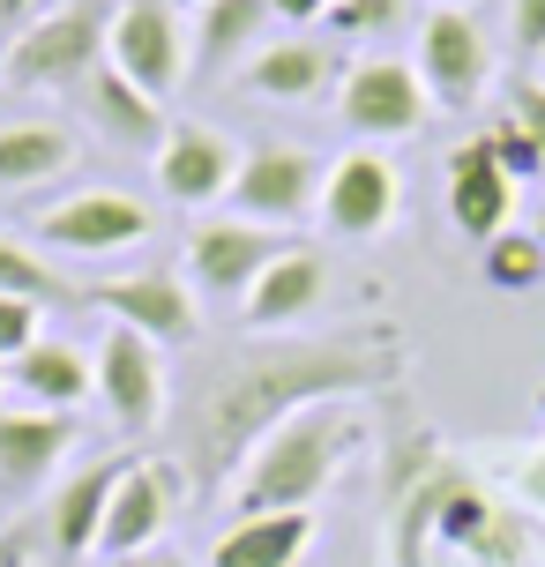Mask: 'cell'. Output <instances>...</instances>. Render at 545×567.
Wrapping results in <instances>:
<instances>
[{
    "label": "cell",
    "mask_w": 545,
    "mask_h": 567,
    "mask_svg": "<svg viewBox=\"0 0 545 567\" xmlns=\"http://www.w3.org/2000/svg\"><path fill=\"white\" fill-rule=\"evenodd\" d=\"M0 381H8V367H0Z\"/></svg>",
    "instance_id": "cell-39"
},
{
    "label": "cell",
    "mask_w": 545,
    "mask_h": 567,
    "mask_svg": "<svg viewBox=\"0 0 545 567\" xmlns=\"http://www.w3.org/2000/svg\"><path fill=\"white\" fill-rule=\"evenodd\" d=\"M329 8H337V0H329Z\"/></svg>",
    "instance_id": "cell-41"
},
{
    "label": "cell",
    "mask_w": 545,
    "mask_h": 567,
    "mask_svg": "<svg viewBox=\"0 0 545 567\" xmlns=\"http://www.w3.org/2000/svg\"><path fill=\"white\" fill-rule=\"evenodd\" d=\"M359 449V411L351 403H307L291 411L269 441H261L239 478H232V515H285V508H315L337 485L345 455Z\"/></svg>",
    "instance_id": "cell-2"
},
{
    "label": "cell",
    "mask_w": 545,
    "mask_h": 567,
    "mask_svg": "<svg viewBox=\"0 0 545 567\" xmlns=\"http://www.w3.org/2000/svg\"><path fill=\"white\" fill-rule=\"evenodd\" d=\"M120 75L135 90H150L157 105L187 83V30H179V8L173 0H127L113 8V45H105Z\"/></svg>",
    "instance_id": "cell-13"
},
{
    "label": "cell",
    "mask_w": 545,
    "mask_h": 567,
    "mask_svg": "<svg viewBox=\"0 0 545 567\" xmlns=\"http://www.w3.org/2000/svg\"><path fill=\"white\" fill-rule=\"evenodd\" d=\"M315 553V508L285 515H232V530L217 538L209 567H299Z\"/></svg>",
    "instance_id": "cell-23"
},
{
    "label": "cell",
    "mask_w": 545,
    "mask_h": 567,
    "mask_svg": "<svg viewBox=\"0 0 545 567\" xmlns=\"http://www.w3.org/2000/svg\"><path fill=\"white\" fill-rule=\"evenodd\" d=\"M538 567H545V538H538Z\"/></svg>",
    "instance_id": "cell-37"
},
{
    "label": "cell",
    "mask_w": 545,
    "mask_h": 567,
    "mask_svg": "<svg viewBox=\"0 0 545 567\" xmlns=\"http://www.w3.org/2000/svg\"><path fill=\"white\" fill-rule=\"evenodd\" d=\"M232 83L255 90V97H277V105H299V97H315V90L329 83V53L307 45V38H277V45H261Z\"/></svg>",
    "instance_id": "cell-25"
},
{
    "label": "cell",
    "mask_w": 545,
    "mask_h": 567,
    "mask_svg": "<svg viewBox=\"0 0 545 567\" xmlns=\"http://www.w3.org/2000/svg\"><path fill=\"white\" fill-rule=\"evenodd\" d=\"M321 23H329V30H345V38H367V30L403 23V0H337V8H329Z\"/></svg>",
    "instance_id": "cell-29"
},
{
    "label": "cell",
    "mask_w": 545,
    "mask_h": 567,
    "mask_svg": "<svg viewBox=\"0 0 545 567\" xmlns=\"http://www.w3.org/2000/svg\"><path fill=\"white\" fill-rule=\"evenodd\" d=\"M321 291H329V261L315 247H285L239 299V321H247V337H285L321 307Z\"/></svg>",
    "instance_id": "cell-19"
},
{
    "label": "cell",
    "mask_w": 545,
    "mask_h": 567,
    "mask_svg": "<svg viewBox=\"0 0 545 567\" xmlns=\"http://www.w3.org/2000/svg\"><path fill=\"white\" fill-rule=\"evenodd\" d=\"M0 299H30V307H83V284H68L45 255H30L23 239L0 231Z\"/></svg>",
    "instance_id": "cell-26"
},
{
    "label": "cell",
    "mask_w": 545,
    "mask_h": 567,
    "mask_svg": "<svg viewBox=\"0 0 545 567\" xmlns=\"http://www.w3.org/2000/svg\"><path fill=\"white\" fill-rule=\"evenodd\" d=\"M90 367H97V403L113 411L120 433H157L165 425V359H157V343L135 337V329H105V343L90 351Z\"/></svg>",
    "instance_id": "cell-14"
},
{
    "label": "cell",
    "mask_w": 545,
    "mask_h": 567,
    "mask_svg": "<svg viewBox=\"0 0 545 567\" xmlns=\"http://www.w3.org/2000/svg\"><path fill=\"white\" fill-rule=\"evenodd\" d=\"M411 68H419V83H426L433 105L471 113L493 83V45L463 8H433L426 23H419V60H411Z\"/></svg>",
    "instance_id": "cell-12"
},
{
    "label": "cell",
    "mask_w": 545,
    "mask_h": 567,
    "mask_svg": "<svg viewBox=\"0 0 545 567\" xmlns=\"http://www.w3.org/2000/svg\"><path fill=\"white\" fill-rule=\"evenodd\" d=\"M179 493H187V478H179L173 463H127L113 485V501H105V530H97V553L105 560H135V553H150L157 545V530H165V515L179 508Z\"/></svg>",
    "instance_id": "cell-16"
},
{
    "label": "cell",
    "mask_w": 545,
    "mask_h": 567,
    "mask_svg": "<svg viewBox=\"0 0 545 567\" xmlns=\"http://www.w3.org/2000/svg\"><path fill=\"white\" fill-rule=\"evenodd\" d=\"M321 172L307 150H291V142H261L239 157V179H232V217H247V225H269V231H291L307 225V209L321 202Z\"/></svg>",
    "instance_id": "cell-8"
},
{
    "label": "cell",
    "mask_w": 545,
    "mask_h": 567,
    "mask_svg": "<svg viewBox=\"0 0 545 567\" xmlns=\"http://www.w3.org/2000/svg\"><path fill=\"white\" fill-rule=\"evenodd\" d=\"M269 16H277V23H321L329 0H269Z\"/></svg>",
    "instance_id": "cell-35"
},
{
    "label": "cell",
    "mask_w": 545,
    "mask_h": 567,
    "mask_svg": "<svg viewBox=\"0 0 545 567\" xmlns=\"http://www.w3.org/2000/svg\"><path fill=\"white\" fill-rule=\"evenodd\" d=\"M120 471H127L120 455H105V463L75 471V478H68L53 501H45V515H30L23 530H8V538H0V567L83 560V553H97V530H105V501H113Z\"/></svg>",
    "instance_id": "cell-4"
},
{
    "label": "cell",
    "mask_w": 545,
    "mask_h": 567,
    "mask_svg": "<svg viewBox=\"0 0 545 567\" xmlns=\"http://www.w3.org/2000/svg\"><path fill=\"white\" fill-rule=\"evenodd\" d=\"M508 23H516V53H545V0H516Z\"/></svg>",
    "instance_id": "cell-32"
},
{
    "label": "cell",
    "mask_w": 545,
    "mask_h": 567,
    "mask_svg": "<svg viewBox=\"0 0 545 567\" xmlns=\"http://www.w3.org/2000/svg\"><path fill=\"white\" fill-rule=\"evenodd\" d=\"M30 231H38L53 255L105 261V255H127V247H143V239H150V209L135 195H113V187H83V195L38 209V225H30Z\"/></svg>",
    "instance_id": "cell-10"
},
{
    "label": "cell",
    "mask_w": 545,
    "mask_h": 567,
    "mask_svg": "<svg viewBox=\"0 0 545 567\" xmlns=\"http://www.w3.org/2000/svg\"><path fill=\"white\" fill-rule=\"evenodd\" d=\"M538 239H545V225H538Z\"/></svg>",
    "instance_id": "cell-40"
},
{
    "label": "cell",
    "mask_w": 545,
    "mask_h": 567,
    "mask_svg": "<svg viewBox=\"0 0 545 567\" xmlns=\"http://www.w3.org/2000/svg\"><path fill=\"white\" fill-rule=\"evenodd\" d=\"M75 97H83V113L97 120V135L113 142V150H150V157H157V142H165V127H173V120H165V105H157L150 90L127 83L113 60H105V68L75 90Z\"/></svg>",
    "instance_id": "cell-20"
},
{
    "label": "cell",
    "mask_w": 545,
    "mask_h": 567,
    "mask_svg": "<svg viewBox=\"0 0 545 567\" xmlns=\"http://www.w3.org/2000/svg\"><path fill=\"white\" fill-rule=\"evenodd\" d=\"M195 8H209V0H195Z\"/></svg>",
    "instance_id": "cell-38"
},
{
    "label": "cell",
    "mask_w": 545,
    "mask_h": 567,
    "mask_svg": "<svg viewBox=\"0 0 545 567\" xmlns=\"http://www.w3.org/2000/svg\"><path fill=\"white\" fill-rule=\"evenodd\" d=\"M60 0H0V45H8V38H23L30 23H38V16H53Z\"/></svg>",
    "instance_id": "cell-33"
},
{
    "label": "cell",
    "mask_w": 545,
    "mask_h": 567,
    "mask_svg": "<svg viewBox=\"0 0 545 567\" xmlns=\"http://www.w3.org/2000/svg\"><path fill=\"white\" fill-rule=\"evenodd\" d=\"M285 247H291V239H285V231H269V225H247V217H209L202 231H187V291L239 307V299L255 291V277L285 255Z\"/></svg>",
    "instance_id": "cell-11"
},
{
    "label": "cell",
    "mask_w": 545,
    "mask_h": 567,
    "mask_svg": "<svg viewBox=\"0 0 545 567\" xmlns=\"http://www.w3.org/2000/svg\"><path fill=\"white\" fill-rule=\"evenodd\" d=\"M449 217H456L463 239H501L508 231V217H516V179L501 172V157H493L486 135H471L449 150Z\"/></svg>",
    "instance_id": "cell-18"
},
{
    "label": "cell",
    "mask_w": 545,
    "mask_h": 567,
    "mask_svg": "<svg viewBox=\"0 0 545 567\" xmlns=\"http://www.w3.org/2000/svg\"><path fill=\"white\" fill-rule=\"evenodd\" d=\"M426 105L433 97H426V83H419V68H411V60H389V53L351 60L345 83H337V120L367 142L419 135V127H426Z\"/></svg>",
    "instance_id": "cell-6"
},
{
    "label": "cell",
    "mask_w": 545,
    "mask_h": 567,
    "mask_svg": "<svg viewBox=\"0 0 545 567\" xmlns=\"http://www.w3.org/2000/svg\"><path fill=\"white\" fill-rule=\"evenodd\" d=\"M508 120L538 142V157H545V83L538 75H516V83H508Z\"/></svg>",
    "instance_id": "cell-31"
},
{
    "label": "cell",
    "mask_w": 545,
    "mask_h": 567,
    "mask_svg": "<svg viewBox=\"0 0 545 567\" xmlns=\"http://www.w3.org/2000/svg\"><path fill=\"white\" fill-rule=\"evenodd\" d=\"M403 209V179L397 165L373 150V142H359V150H345L337 165L321 172V202L315 217L329 239H351V247H367V239H381V231L397 225Z\"/></svg>",
    "instance_id": "cell-5"
},
{
    "label": "cell",
    "mask_w": 545,
    "mask_h": 567,
    "mask_svg": "<svg viewBox=\"0 0 545 567\" xmlns=\"http://www.w3.org/2000/svg\"><path fill=\"white\" fill-rule=\"evenodd\" d=\"M105 45H113V0H60L53 16H38L23 38L0 45V83L75 97L105 68Z\"/></svg>",
    "instance_id": "cell-3"
},
{
    "label": "cell",
    "mask_w": 545,
    "mask_h": 567,
    "mask_svg": "<svg viewBox=\"0 0 545 567\" xmlns=\"http://www.w3.org/2000/svg\"><path fill=\"white\" fill-rule=\"evenodd\" d=\"M493 157H501V172H508V179H545V157H538V142H531V135H523V127H516V120H508V113H501V120H493Z\"/></svg>",
    "instance_id": "cell-28"
},
{
    "label": "cell",
    "mask_w": 545,
    "mask_h": 567,
    "mask_svg": "<svg viewBox=\"0 0 545 567\" xmlns=\"http://www.w3.org/2000/svg\"><path fill=\"white\" fill-rule=\"evenodd\" d=\"M516 501L545 515V449H531V455L516 463Z\"/></svg>",
    "instance_id": "cell-34"
},
{
    "label": "cell",
    "mask_w": 545,
    "mask_h": 567,
    "mask_svg": "<svg viewBox=\"0 0 545 567\" xmlns=\"http://www.w3.org/2000/svg\"><path fill=\"white\" fill-rule=\"evenodd\" d=\"M486 284L493 291H508V299H523V291H538L545 284V239L538 231H501V239H486Z\"/></svg>",
    "instance_id": "cell-27"
},
{
    "label": "cell",
    "mask_w": 545,
    "mask_h": 567,
    "mask_svg": "<svg viewBox=\"0 0 545 567\" xmlns=\"http://www.w3.org/2000/svg\"><path fill=\"white\" fill-rule=\"evenodd\" d=\"M83 441L75 411H0V508H30L45 501L60 478V463Z\"/></svg>",
    "instance_id": "cell-9"
},
{
    "label": "cell",
    "mask_w": 545,
    "mask_h": 567,
    "mask_svg": "<svg viewBox=\"0 0 545 567\" xmlns=\"http://www.w3.org/2000/svg\"><path fill=\"white\" fill-rule=\"evenodd\" d=\"M83 307L113 313L120 329L150 337L157 351H187L202 337V307L187 291V277H173V269H135V277H113V284H83Z\"/></svg>",
    "instance_id": "cell-7"
},
{
    "label": "cell",
    "mask_w": 545,
    "mask_h": 567,
    "mask_svg": "<svg viewBox=\"0 0 545 567\" xmlns=\"http://www.w3.org/2000/svg\"><path fill=\"white\" fill-rule=\"evenodd\" d=\"M433 545H449V553H463V560H479V567H531L538 560V538L493 493H479L471 471L449 485V501L433 515Z\"/></svg>",
    "instance_id": "cell-15"
},
{
    "label": "cell",
    "mask_w": 545,
    "mask_h": 567,
    "mask_svg": "<svg viewBox=\"0 0 545 567\" xmlns=\"http://www.w3.org/2000/svg\"><path fill=\"white\" fill-rule=\"evenodd\" d=\"M269 23H277L269 0H209L195 23V75L202 83H232L261 53V30Z\"/></svg>",
    "instance_id": "cell-21"
},
{
    "label": "cell",
    "mask_w": 545,
    "mask_h": 567,
    "mask_svg": "<svg viewBox=\"0 0 545 567\" xmlns=\"http://www.w3.org/2000/svg\"><path fill=\"white\" fill-rule=\"evenodd\" d=\"M8 381L23 389L30 411H75L83 396H97V367L68 337H38L23 359H8Z\"/></svg>",
    "instance_id": "cell-22"
},
{
    "label": "cell",
    "mask_w": 545,
    "mask_h": 567,
    "mask_svg": "<svg viewBox=\"0 0 545 567\" xmlns=\"http://www.w3.org/2000/svg\"><path fill=\"white\" fill-rule=\"evenodd\" d=\"M75 157H83L75 127H60V120H16V127H0V195L68 179Z\"/></svg>",
    "instance_id": "cell-24"
},
{
    "label": "cell",
    "mask_w": 545,
    "mask_h": 567,
    "mask_svg": "<svg viewBox=\"0 0 545 567\" xmlns=\"http://www.w3.org/2000/svg\"><path fill=\"white\" fill-rule=\"evenodd\" d=\"M403 381L397 321H351L329 337H247L195 373L179 403V471L195 493H232L239 463L307 403H351Z\"/></svg>",
    "instance_id": "cell-1"
},
{
    "label": "cell",
    "mask_w": 545,
    "mask_h": 567,
    "mask_svg": "<svg viewBox=\"0 0 545 567\" xmlns=\"http://www.w3.org/2000/svg\"><path fill=\"white\" fill-rule=\"evenodd\" d=\"M120 567H187V560H165V553H135V560H120Z\"/></svg>",
    "instance_id": "cell-36"
},
{
    "label": "cell",
    "mask_w": 545,
    "mask_h": 567,
    "mask_svg": "<svg viewBox=\"0 0 545 567\" xmlns=\"http://www.w3.org/2000/svg\"><path fill=\"white\" fill-rule=\"evenodd\" d=\"M232 179H239V150L217 127H202V120H173L165 127V142H157V187H165V202L209 209V202L232 195Z\"/></svg>",
    "instance_id": "cell-17"
},
{
    "label": "cell",
    "mask_w": 545,
    "mask_h": 567,
    "mask_svg": "<svg viewBox=\"0 0 545 567\" xmlns=\"http://www.w3.org/2000/svg\"><path fill=\"white\" fill-rule=\"evenodd\" d=\"M449 8H456V0H449Z\"/></svg>",
    "instance_id": "cell-42"
},
{
    "label": "cell",
    "mask_w": 545,
    "mask_h": 567,
    "mask_svg": "<svg viewBox=\"0 0 545 567\" xmlns=\"http://www.w3.org/2000/svg\"><path fill=\"white\" fill-rule=\"evenodd\" d=\"M38 313H45V307H30V299H0V367H8V359H23L30 343L45 337V329H38Z\"/></svg>",
    "instance_id": "cell-30"
}]
</instances>
